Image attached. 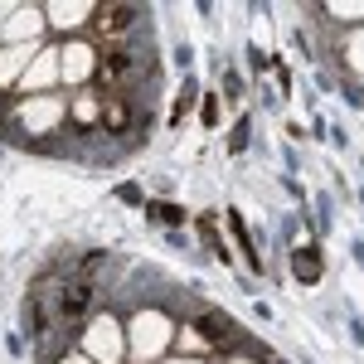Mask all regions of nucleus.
<instances>
[{
    "label": "nucleus",
    "instance_id": "nucleus-1",
    "mask_svg": "<svg viewBox=\"0 0 364 364\" xmlns=\"http://www.w3.org/2000/svg\"><path fill=\"white\" fill-rule=\"evenodd\" d=\"M127 340H132L127 350H132L136 364H156L170 345H175V321H170L161 306H141L136 321H132V331H127Z\"/></svg>",
    "mask_w": 364,
    "mask_h": 364
},
{
    "label": "nucleus",
    "instance_id": "nucleus-2",
    "mask_svg": "<svg viewBox=\"0 0 364 364\" xmlns=\"http://www.w3.org/2000/svg\"><path fill=\"white\" fill-rule=\"evenodd\" d=\"M97 63H102V54H97V44H92L87 34L58 44V83H68L73 92H78V87H92L97 83Z\"/></svg>",
    "mask_w": 364,
    "mask_h": 364
},
{
    "label": "nucleus",
    "instance_id": "nucleus-3",
    "mask_svg": "<svg viewBox=\"0 0 364 364\" xmlns=\"http://www.w3.org/2000/svg\"><path fill=\"white\" fill-rule=\"evenodd\" d=\"M83 350L87 360H102V364H122V355H127V331H122V321L117 316H92L83 331Z\"/></svg>",
    "mask_w": 364,
    "mask_h": 364
},
{
    "label": "nucleus",
    "instance_id": "nucleus-4",
    "mask_svg": "<svg viewBox=\"0 0 364 364\" xmlns=\"http://www.w3.org/2000/svg\"><path fill=\"white\" fill-rule=\"evenodd\" d=\"M44 5H15L10 10V20H5V34H0V44H44Z\"/></svg>",
    "mask_w": 364,
    "mask_h": 364
},
{
    "label": "nucleus",
    "instance_id": "nucleus-5",
    "mask_svg": "<svg viewBox=\"0 0 364 364\" xmlns=\"http://www.w3.org/2000/svg\"><path fill=\"white\" fill-rule=\"evenodd\" d=\"M54 83H58V44H44V49L34 54V63L25 68L20 92H25V97H34V92H54Z\"/></svg>",
    "mask_w": 364,
    "mask_h": 364
},
{
    "label": "nucleus",
    "instance_id": "nucleus-6",
    "mask_svg": "<svg viewBox=\"0 0 364 364\" xmlns=\"http://www.w3.org/2000/svg\"><path fill=\"white\" fill-rule=\"evenodd\" d=\"M68 122L78 127V132H102V87H78L73 97H68Z\"/></svg>",
    "mask_w": 364,
    "mask_h": 364
},
{
    "label": "nucleus",
    "instance_id": "nucleus-7",
    "mask_svg": "<svg viewBox=\"0 0 364 364\" xmlns=\"http://www.w3.org/2000/svg\"><path fill=\"white\" fill-rule=\"evenodd\" d=\"M39 49L44 44H0V92L5 87H20V78H25V68L34 63Z\"/></svg>",
    "mask_w": 364,
    "mask_h": 364
},
{
    "label": "nucleus",
    "instance_id": "nucleus-8",
    "mask_svg": "<svg viewBox=\"0 0 364 364\" xmlns=\"http://www.w3.org/2000/svg\"><path fill=\"white\" fill-rule=\"evenodd\" d=\"M291 277L301 282V287H316V282L326 277V252H321V243H316V238L291 248Z\"/></svg>",
    "mask_w": 364,
    "mask_h": 364
},
{
    "label": "nucleus",
    "instance_id": "nucleus-9",
    "mask_svg": "<svg viewBox=\"0 0 364 364\" xmlns=\"http://www.w3.org/2000/svg\"><path fill=\"white\" fill-rule=\"evenodd\" d=\"M97 5H44V25L58 34H73V25H92Z\"/></svg>",
    "mask_w": 364,
    "mask_h": 364
},
{
    "label": "nucleus",
    "instance_id": "nucleus-10",
    "mask_svg": "<svg viewBox=\"0 0 364 364\" xmlns=\"http://www.w3.org/2000/svg\"><path fill=\"white\" fill-rule=\"evenodd\" d=\"M224 228H228V238H238L243 262H248L252 272H262V262H257V243H252V233H248V224H243V214H238V209H228V214H224Z\"/></svg>",
    "mask_w": 364,
    "mask_h": 364
},
{
    "label": "nucleus",
    "instance_id": "nucleus-11",
    "mask_svg": "<svg viewBox=\"0 0 364 364\" xmlns=\"http://www.w3.org/2000/svg\"><path fill=\"white\" fill-rule=\"evenodd\" d=\"M146 219H151V224H161L166 233H175L190 214H185L180 204H170V199H146Z\"/></svg>",
    "mask_w": 364,
    "mask_h": 364
},
{
    "label": "nucleus",
    "instance_id": "nucleus-12",
    "mask_svg": "<svg viewBox=\"0 0 364 364\" xmlns=\"http://www.w3.org/2000/svg\"><path fill=\"white\" fill-rule=\"evenodd\" d=\"M195 102H199V78L190 73V78H180V97H175V107H170V122H185Z\"/></svg>",
    "mask_w": 364,
    "mask_h": 364
},
{
    "label": "nucleus",
    "instance_id": "nucleus-13",
    "mask_svg": "<svg viewBox=\"0 0 364 364\" xmlns=\"http://www.w3.org/2000/svg\"><path fill=\"white\" fill-rule=\"evenodd\" d=\"M248 141H252V117L243 112L238 122H233V132H228V156H243V151H248Z\"/></svg>",
    "mask_w": 364,
    "mask_h": 364
},
{
    "label": "nucleus",
    "instance_id": "nucleus-14",
    "mask_svg": "<svg viewBox=\"0 0 364 364\" xmlns=\"http://www.w3.org/2000/svg\"><path fill=\"white\" fill-rule=\"evenodd\" d=\"M238 97H243V78H238L233 68H224V102H228V107H238Z\"/></svg>",
    "mask_w": 364,
    "mask_h": 364
},
{
    "label": "nucleus",
    "instance_id": "nucleus-15",
    "mask_svg": "<svg viewBox=\"0 0 364 364\" xmlns=\"http://www.w3.org/2000/svg\"><path fill=\"white\" fill-rule=\"evenodd\" d=\"M219 107H224V102H219V92H209V97H204V107H199L204 127H219V122H224V112H219Z\"/></svg>",
    "mask_w": 364,
    "mask_h": 364
},
{
    "label": "nucleus",
    "instance_id": "nucleus-16",
    "mask_svg": "<svg viewBox=\"0 0 364 364\" xmlns=\"http://www.w3.org/2000/svg\"><path fill=\"white\" fill-rule=\"evenodd\" d=\"M190 63H195V44H175V68H180V73H185V78H190V73H195V68H190Z\"/></svg>",
    "mask_w": 364,
    "mask_h": 364
},
{
    "label": "nucleus",
    "instance_id": "nucleus-17",
    "mask_svg": "<svg viewBox=\"0 0 364 364\" xmlns=\"http://www.w3.org/2000/svg\"><path fill=\"white\" fill-rule=\"evenodd\" d=\"M282 190L296 199V204H306V190H301V180H296V175H282Z\"/></svg>",
    "mask_w": 364,
    "mask_h": 364
},
{
    "label": "nucleus",
    "instance_id": "nucleus-18",
    "mask_svg": "<svg viewBox=\"0 0 364 364\" xmlns=\"http://www.w3.org/2000/svg\"><path fill=\"white\" fill-rule=\"evenodd\" d=\"M117 195L127 199V204H146V199H141V190H136V185H117Z\"/></svg>",
    "mask_w": 364,
    "mask_h": 364
},
{
    "label": "nucleus",
    "instance_id": "nucleus-19",
    "mask_svg": "<svg viewBox=\"0 0 364 364\" xmlns=\"http://www.w3.org/2000/svg\"><path fill=\"white\" fill-rule=\"evenodd\" d=\"M58 364H92V360H87V355H73V350H68V355H63Z\"/></svg>",
    "mask_w": 364,
    "mask_h": 364
},
{
    "label": "nucleus",
    "instance_id": "nucleus-20",
    "mask_svg": "<svg viewBox=\"0 0 364 364\" xmlns=\"http://www.w3.org/2000/svg\"><path fill=\"white\" fill-rule=\"evenodd\" d=\"M350 252H355V262L364 267V243H350Z\"/></svg>",
    "mask_w": 364,
    "mask_h": 364
},
{
    "label": "nucleus",
    "instance_id": "nucleus-21",
    "mask_svg": "<svg viewBox=\"0 0 364 364\" xmlns=\"http://www.w3.org/2000/svg\"><path fill=\"white\" fill-rule=\"evenodd\" d=\"M10 10H15V5H0V34H5V20H10Z\"/></svg>",
    "mask_w": 364,
    "mask_h": 364
},
{
    "label": "nucleus",
    "instance_id": "nucleus-22",
    "mask_svg": "<svg viewBox=\"0 0 364 364\" xmlns=\"http://www.w3.org/2000/svg\"><path fill=\"white\" fill-rule=\"evenodd\" d=\"M228 364H257V360H248V355H238V360H228Z\"/></svg>",
    "mask_w": 364,
    "mask_h": 364
},
{
    "label": "nucleus",
    "instance_id": "nucleus-23",
    "mask_svg": "<svg viewBox=\"0 0 364 364\" xmlns=\"http://www.w3.org/2000/svg\"><path fill=\"white\" fill-rule=\"evenodd\" d=\"M170 364H199V360H170Z\"/></svg>",
    "mask_w": 364,
    "mask_h": 364
}]
</instances>
